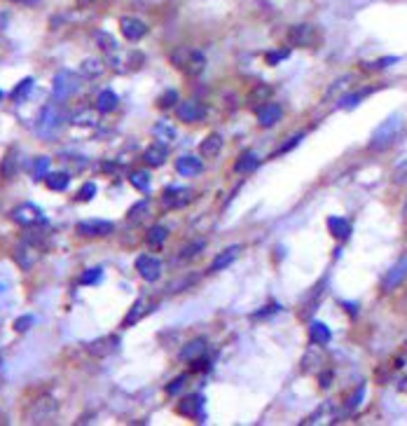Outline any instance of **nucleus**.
<instances>
[{
  "instance_id": "obj_1",
  "label": "nucleus",
  "mask_w": 407,
  "mask_h": 426,
  "mask_svg": "<svg viewBox=\"0 0 407 426\" xmlns=\"http://www.w3.org/2000/svg\"><path fill=\"white\" fill-rule=\"evenodd\" d=\"M403 131H405L403 115H391V117H386V120L379 124L375 131H372L368 148L375 150V152H382V150H386V148H391V145L396 143L400 136H403Z\"/></svg>"
},
{
  "instance_id": "obj_2",
  "label": "nucleus",
  "mask_w": 407,
  "mask_h": 426,
  "mask_svg": "<svg viewBox=\"0 0 407 426\" xmlns=\"http://www.w3.org/2000/svg\"><path fill=\"white\" fill-rule=\"evenodd\" d=\"M171 64L175 68H180V71L189 75V78H196V75H201L204 68H206V57H204V52H199V50L178 47V50L171 52Z\"/></svg>"
},
{
  "instance_id": "obj_3",
  "label": "nucleus",
  "mask_w": 407,
  "mask_h": 426,
  "mask_svg": "<svg viewBox=\"0 0 407 426\" xmlns=\"http://www.w3.org/2000/svg\"><path fill=\"white\" fill-rule=\"evenodd\" d=\"M61 124H63V110L59 108V103L52 101L40 110L38 122H35V131H38L45 141H49V138H54L59 134Z\"/></svg>"
},
{
  "instance_id": "obj_4",
  "label": "nucleus",
  "mask_w": 407,
  "mask_h": 426,
  "mask_svg": "<svg viewBox=\"0 0 407 426\" xmlns=\"http://www.w3.org/2000/svg\"><path fill=\"white\" fill-rule=\"evenodd\" d=\"M77 89H80V75L73 71H61L54 75L52 82V96L56 103H63L66 99H70Z\"/></svg>"
},
{
  "instance_id": "obj_5",
  "label": "nucleus",
  "mask_w": 407,
  "mask_h": 426,
  "mask_svg": "<svg viewBox=\"0 0 407 426\" xmlns=\"http://www.w3.org/2000/svg\"><path fill=\"white\" fill-rule=\"evenodd\" d=\"M286 40L293 47H316L321 40V33L314 24H295L288 29Z\"/></svg>"
},
{
  "instance_id": "obj_6",
  "label": "nucleus",
  "mask_w": 407,
  "mask_h": 426,
  "mask_svg": "<svg viewBox=\"0 0 407 426\" xmlns=\"http://www.w3.org/2000/svg\"><path fill=\"white\" fill-rule=\"evenodd\" d=\"M10 218L17 222V225H21V227H33V225H40V222H45V215H42L40 206L28 204V201H26V204L14 206L12 213H10Z\"/></svg>"
},
{
  "instance_id": "obj_7",
  "label": "nucleus",
  "mask_w": 407,
  "mask_h": 426,
  "mask_svg": "<svg viewBox=\"0 0 407 426\" xmlns=\"http://www.w3.org/2000/svg\"><path fill=\"white\" fill-rule=\"evenodd\" d=\"M56 410H59V405H56V401H52V398H38V401L31 405V410L26 412V417L28 422L42 424V422H49V419L56 415Z\"/></svg>"
},
{
  "instance_id": "obj_8",
  "label": "nucleus",
  "mask_w": 407,
  "mask_h": 426,
  "mask_svg": "<svg viewBox=\"0 0 407 426\" xmlns=\"http://www.w3.org/2000/svg\"><path fill=\"white\" fill-rule=\"evenodd\" d=\"M40 251L42 248H38L35 246L33 241H28V239H24L21 244H17V248H14V262L19 265L21 269L24 272H31V267L35 262H38V258H40Z\"/></svg>"
},
{
  "instance_id": "obj_9",
  "label": "nucleus",
  "mask_w": 407,
  "mask_h": 426,
  "mask_svg": "<svg viewBox=\"0 0 407 426\" xmlns=\"http://www.w3.org/2000/svg\"><path fill=\"white\" fill-rule=\"evenodd\" d=\"M194 199V190L192 187H166L164 194H161V204L166 208H182L187 206L189 201Z\"/></svg>"
},
{
  "instance_id": "obj_10",
  "label": "nucleus",
  "mask_w": 407,
  "mask_h": 426,
  "mask_svg": "<svg viewBox=\"0 0 407 426\" xmlns=\"http://www.w3.org/2000/svg\"><path fill=\"white\" fill-rule=\"evenodd\" d=\"M204 405H206V398L201 394H192V396H185L178 405V412L180 415H185L189 419H194V422H204L206 419V412H204Z\"/></svg>"
},
{
  "instance_id": "obj_11",
  "label": "nucleus",
  "mask_w": 407,
  "mask_h": 426,
  "mask_svg": "<svg viewBox=\"0 0 407 426\" xmlns=\"http://www.w3.org/2000/svg\"><path fill=\"white\" fill-rule=\"evenodd\" d=\"M119 31L129 43H138L147 36V24L138 17H122L119 19Z\"/></svg>"
},
{
  "instance_id": "obj_12",
  "label": "nucleus",
  "mask_w": 407,
  "mask_h": 426,
  "mask_svg": "<svg viewBox=\"0 0 407 426\" xmlns=\"http://www.w3.org/2000/svg\"><path fill=\"white\" fill-rule=\"evenodd\" d=\"M407 279V255L398 258V262L393 265V267L386 272V277L382 279V291L384 293H391L396 291L400 284H403Z\"/></svg>"
},
{
  "instance_id": "obj_13",
  "label": "nucleus",
  "mask_w": 407,
  "mask_h": 426,
  "mask_svg": "<svg viewBox=\"0 0 407 426\" xmlns=\"http://www.w3.org/2000/svg\"><path fill=\"white\" fill-rule=\"evenodd\" d=\"M161 262L157 260L154 255H138L136 258V272L140 274V279H145L147 284H152V281H157V279L161 277Z\"/></svg>"
},
{
  "instance_id": "obj_14",
  "label": "nucleus",
  "mask_w": 407,
  "mask_h": 426,
  "mask_svg": "<svg viewBox=\"0 0 407 426\" xmlns=\"http://www.w3.org/2000/svg\"><path fill=\"white\" fill-rule=\"evenodd\" d=\"M115 225L110 220H101V218H91V220H82L77 222V234L80 237H108Z\"/></svg>"
},
{
  "instance_id": "obj_15",
  "label": "nucleus",
  "mask_w": 407,
  "mask_h": 426,
  "mask_svg": "<svg viewBox=\"0 0 407 426\" xmlns=\"http://www.w3.org/2000/svg\"><path fill=\"white\" fill-rule=\"evenodd\" d=\"M119 349V338L117 335H105V338H98L94 342H89L87 345V352L91 356H98V359H105V356L115 354Z\"/></svg>"
},
{
  "instance_id": "obj_16",
  "label": "nucleus",
  "mask_w": 407,
  "mask_h": 426,
  "mask_svg": "<svg viewBox=\"0 0 407 426\" xmlns=\"http://www.w3.org/2000/svg\"><path fill=\"white\" fill-rule=\"evenodd\" d=\"M175 113H178V120L194 124V122H201L204 117H206V108H204L199 101L189 99V101H182L180 106L175 108Z\"/></svg>"
},
{
  "instance_id": "obj_17",
  "label": "nucleus",
  "mask_w": 407,
  "mask_h": 426,
  "mask_svg": "<svg viewBox=\"0 0 407 426\" xmlns=\"http://www.w3.org/2000/svg\"><path fill=\"white\" fill-rule=\"evenodd\" d=\"M258 124L265 129L274 127V124H279V120L283 117V108L276 106V103H262V106H258Z\"/></svg>"
},
{
  "instance_id": "obj_18",
  "label": "nucleus",
  "mask_w": 407,
  "mask_h": 426,
  "mask_svg": "<svg viewBox=\"0 0 407 426\" xmlns=\"http://www.w3.org/2000/svg\"><path fill=\"white\" fill-rule=\"evenodd\" d=\"M201 169H204V162L194 155H182L175 159V171H178V176H196V173H201Z\"/></svg>"
},
{
  "instance_id": "obj_19",
  "label": "nucleus",
  "mask_w": 407,
  "mask_h": 426,
  "mask_svg": "<svg viewBox=\"0 0 407 426\" xmlns=\"http://www.w3.org/2000/svg\"><path fill=\"white\" fill-rule=\"evenodd\" d=\"M166 157H168V145L166 143H152L150 148H147L145 152H143V159H145V164L147 166H152V169H157V166H161L166 162Z\"/></svg>"
},
{
  "instance_id": "obj_20",
  "label": "nucleus",
  "mask_w": 407,
  "mask_h": 426,
  "mask_svg": "<svg viewBox=\"0 0 407 426\" xmlns=\"http://www.w3.org/2000/svg\"><path fill=\"white\" fill-rule=\"evenodd\" d=\"M17 171H19V150L10 148L5 152L3 164H0V176H3V180H12L17 176Z\"/></svg>"
},
{
  "instance_id": "obj_21",
  "label": "nucleus",
  "mask_w": 407,
  "mask_h": 426,
  "mask_svg": "<svg viewBox=\"0 0 407 426\" xmlns=\"http://www.w3.org/2000/svg\"><path fill=\"white\" fill-rule=\"evenodd\" d=\"M147 309H150V302H147L145 298H138L136 302H133L131 307H129V314L124 317V321H122V326L124 328H131V326H136L140 319L145 317L147 314Z\"/></svg>"
},
{
  "instance_id": "obj_22",
  "label": "nucleus",
  "mask_w": 407,
  "mask_h": 426,
  "mask_svg": "<svg viewBox=\"0 0 407 426\" xmlns=\"http://www.w3.org/2000/svg\"><path fill=\"white\" fill-rule=\"evenodd\" d=\"M117 106H119V96L112 92V89H103V92L96 96V113L110 115L112 110H117Z\"/></svg>"
},
{
  "instance_id": "obj_23",
  "label": "nucleus",
  "mask_w": 407,
  "mask_h": 426,
  "mask_svg": "<svg viewBox=\"0 0 407 426\" xmlns=\"http://www.w3.org/2000/svg\"><path fill=\"white\" fill-rule=\"evenodd\" d=\"M220 150H222V136H220V134H208V136L199 143V155H201V157L213 159V157L220 155Z\"/></svg>"
},
{
  "instance_id": "obj_24",
  "label": "nucleus",
  "mask_w": 407,
  "mask_h": 426,
  "mask_svg": "<svg viewBox=\"0 0 407 426\" xmlns=\"http://www.w3.org/2000/svg\"><path fill=\"white\" fill-rule=\"evenodd\" d=\"M328 229H330V234H333L335 239L344 241V239H349V234H351V222L347 218H342V215H330V218H328Z\"/></svg>"
},
{
  "instance_id": "obj_25",
  "label": "nucleus",
  "mask_w": 407,
  "mask_h": 426,
  "mask_svg": "<svg viewBox=\"0 0 407 426\" xmlns=\"http://www.w3.org/2000/svg\"><path fill=\"white\" fill-rule=\"evenodd\" d=\"M321 363H323L321 345H314L312 349H307L305 356H302V373H316V370H321Z\"/></svg>"
},
{
  "instance_id": "obj_26",
  "label": "nucleus",
  "mask_w": 407,
  "mask_h": 426,
  "mask_svg": "<svg viewBox=\"0 0 407 426\" xmlns=\"http://www.w3.org/2000/svg\"><path fill=\"white\" fill-rule=\"evenodd\" d=\"M375 92H377L375 87H365V89H358V92H349V94L342 96L337 106H340L342 110H351V108L361 106V101L365 99V96H370V94H375Z\"/></svg>"
},
{
  "instance_id": "obj_27",
  "label": "nucleus",
  "mask_w": 407,
  "mask_h": 426,
  "mask_svg": "<svg viewBox=\"0 0 407 426\" xmlns=\"http://www.w3.org/2000/svg\"><path fill=\"white\" fill-rule=\"evenodd\" d=\"M239 251H241V246H229V248H225L222 253H218L213 258V262H211V272H220L225 267H229V265L239 258Z\"/></svg>"
},
{
  "instance_id": "obj_28",
  "label": "nucleus",
  "mask_w": 407,
  "mask_h": 426,
  "mask_svg": "<svg viewBox=\"0 0 407 426\" xmlns=\"http://www.w3.org/2000/svg\"><path fill=\"white\" fill-rule=\"evenodd\" d=\"M152 136L157 138L159 143H166V145H171L175 138H178V131H175V127L173 124H168L166 120H161V122H157L152 127Z\"/></svg>"
},
{
  "instance_id": "obj_29",
  "label": "nucleus",
  "mask_w": 407,
  "mask_h": 426,
  "mask_svg": "<svg viewBox=\"0 0 407 426\" xmlns=\"http://www.w3.org/2000/svg\"><path fill=\"white\" fill-rule=\"evenodd\" d=\"M309 335H312L314 345H321V347H326L328 342L333 340V333H330V328L323 324V321H312V326H309Z\"/></svg>"
},
{
  "instance_id": "obj_30",
  "label": "nucleus",
  "mask_w": 407,
  "mask_h": 426,
  "mask_svg": "<svg viewBox=\"0 0 407 426\" xmlns=\"http://www.w3.org/2000/svg\"><path fill=\"white\" fill-rule=\"evenodd\" d=\"M258 164H260L258 152L246 150V152H241V155H239L236 164H234V171H236V173H251V171L258 169Z\"/></svg>"
},
{
  "instance_id": "obj_31",
  "label": "nucleus",
  "mask_w": 407,
  "mask_h": 426,
  "mask_svg": "<svg viewBox=\"0 0 407 426\" xmlns=\"http://www.w3.org/2000/svg\"><path fill=\"white\" fill-rule=\"evenodd\" d=\"M206 349H208V342L204 338H196L189 342V345H185L180 356H182V361H194V359H201V356L206 354Z\"/></svg>"
},
{
  "instance_id": "obj_32",
  "label": "nucleus",
  "mask_w": 407,
  "mask_h": 426,
  "mask_svg": "<svg viewBox=\"0 0 407 426\" xmlns=\"http://www.w3.org/2000/svg\"><path fill=\"white\" fill-rule=\"evenodd\" d=\"M94 40H96V45L101 47V50L108 54V57H117V52H119V45H117V40L110 36V33H105V31H96L94 33Z\"/></svg>"
},
{
  "instance_id": "obj_33",
  "label": "nucleus",
  "mask_w": 407,
  "mask_h": 426,
  "mask_svg": "<svg viewBox=\"0 0 407 426\" xmlns=\"http://www.w3.org/2000/svg\"><path fill=\"white\" fill-rule=\"evenodd\" d=\"M45 183L49 190H56V192H63L70 183V173L68 171H54V173H47L45 176Z\"/></svg>"
},
{
  "instance_id": "obj_34",
  "label": "nucleus",
  "mask_w": 407,
  "mask_h": 426,
  "mask_svg": "<svg viewBox=\"0 0 407 426\" xmlns=\"http://www.w3.org/2000/svg\"><path fill=\"white\" fill-rule=\"evenodd\" d=\"M147 213H150V199H140V201H136V204L129 208V213H126V220H129L131 225H138L140 220L147 218Z\"/></svg>"
},
{
  "instance_id": "obj_35",
  "label": "nucleus",
  "mask_w": 407,
  "mask_h": 426,
  "mask_svg": "<svg viewBox=\"0 0 407 426\" xmlns=\"http://www.w3.org/2000/svg\"><path fill=\"white\" fill-rule=\"evenodd\" d=\"M105 66L101 59H84L82 66H80V73L84 75V78H101V75L105 73Z\"/></svg>"
},
{
  "instance_id": "obj_36",
  "label": "nucleus",
  "mask_w": 407,
  "mask_h": 426,
  "mask_svg": "<svg viewBox=\"0 0 407 426\" xmlns=\"http://www.w3.org/2000/svg\"><path fill=\"white\" fill-rule=\"evenodd\" d=\"M272 94H274V89L269 87V85H265V82H260V85H255L248 92V103H253V106H262L265 101H269L272 99Z\"/></svg>"
},
{
  "instance_id": "obj_37",
  "label": "nucleus",
  "mask_w": 407,
  "mask_h": 426,
  "mask_svg": "<svg viewBox=\"0 0 407 426\" xmlns=\"http://www.w3.org/2000/svg\"><path fill=\"white\" fill-rule=\"evenodd\" d=\"M351 75H342L340 80H335L333 85H330L328 89H326V94H323V101H333V96H340L344 89H349V85H351Z\"/></svg>"
},
{
  "instance_id": "obj_38",
  "label": "nucleus",
  "mask_w": 407,
  "mask_h": 426,
  "mask_svg": "<svg viewBox=\"0 0 407 426\" xmlns=\"http://www.w3.org/2000/svg\"><path fill=\"white\" fill-rule=\"evenodd\" d=\"M33 85H35L33 78H24V80H21L19 85L12 89V101H14V103H24V101L28 99V94H31Z\"/></svg>"
},
{
  "instance_id": "obj_39",
  "label": "nucleus",
  "mask_w": 407,
  "mask_h": 426,
  "mask_svg": "<svg viewBox=\"0 0 407 426\" xmlns=\"http://www.w3.org/2000/svg\"><path fill=\"white\" fill-rule=\"evenodd\" d=\"M129 183L140 192H150L152 178H150V173H147V171H133V173H129Z\"/></svg>"
},
{
  "instance_id": "obj_40",
  "label": "nucleus",
  "mask_w": 407,
  "mask_h": 426,
  "mask_svg": "<svg viewBox=\"0 0 407 426\" xmlns=\"http://www.w3.org/2000/svg\"><path fill=\"white\" fill-rule=\"evenodd\" d=\"M147 244H150V246H161V244H164L166 239H168V229L164 227V225H154V227H150L147 229Z\"/></svg>"
},
{
  "instance_id": "obj_41",
  "label": "nucleus",
  "mask_w": 407,
  "mask_h": 426,
  "mask_svg": "<svg viewBox=\"0 0 407 426\" xmlns=\"http://www.w3.org/2000/svg\"><path fill=\"white\" fill-rule=\"evenodd\" d=\"M70 122H73L75 127H94L96 113L91 108H84V110H80V113H75L73 117H70Z\"/></svg>"
},
{
  "instance_id": "obj_42",
  "label": "nucleus",
  "mask_w": 407,
  "mask_h": 426,
  "mask_svg": "<svg viewBox=\"0 0 407 426\" xmlns=\"http://www.w3.org/2000/svg\"><path fill=\"white\" fill-rule=\"evenodd\" d=\"M31 173H33V180H42L49 173V157H45V155H40V157H35L33 159V164H31Z\"/></svg>"
},
{
  "instance_id": "obj_43",
  "label": "nucleus",
  "mask_w": 407,
  "mask_h": 426,
  "mask_svg": "<svg viewBox=\"0 0 407 426\" xmlns=\"http://www.w3.org/2000/svg\"><path fill=\"white\" fill-rule=\"evenodd\" d=\"M180 101V96H178V92L175 89H168V92H164L157 99V106L161 108V110H168V108H175V103Z\"/></svg>"
},
{
  "instance_id": "obj_44",
  "label": "nucleus",
  "mask_w": 407,
  "mask_h": 426,
  "mask_svg": "<svg viewBox=\"0 0 407 426\" xmlns=\"http://www.w3.org/2000/svg\"><path fill=\"white\" fill-rule=\"evenodd\" d=\"M206 248V239H196L192 244H187V246L180 248V258H185V260H189V258L199 255V251Z\"/></svg>"
},
{
  "instance_id": "obj_45",
  "label": "nucleus",
  "mask_w": 407,
  "mask_h": 426,
  "mask_svg": "<svg viewBox=\"0 0 407 426\" xmlns=\"http://www.w3.org/2000/svg\"><path fill=\"white\" fill-rule=\"evenodd\" d=\"M393 64H398V57H384L379 61H365L363 71H382V68H389Z\"/></svg>"
},
{
  "instance_id": "obj_46",
  "label": "nucleus",
  "mask_w": 407,
  "mask_h": 426,
  "mask_svg": "<svg viewBox=\"0 0 407 426\" xmlns=\"http://www.w3.org/2000/svg\"><path fill=\"white\" fill-rule=\"evenodd\" d=\"M363 398H365V384H361V387H358V391H356V394L351 396L349 401H347V408H344V415H351V412H354V410H358V408H361Z\"/></svg>"
},
{
  "instance_id": "obj_47",
  "label": "nucleus",
  "mask_w": 407,
  "mask_h": 426,
  "mask_svg": "<svg viewBox=\"0 0 407 426\" xmlns=\"http://www.w3.org/2000/svg\"><path fill=\"white\" fill-rule=\"evenodd\" d=\"M145 64V54L138 50H131L126 54V71H138L140 66Z\"/></svg>"
},
{
  "instance_id": "obj_48",
  "label": "nucleus",
  "mask_w": 407,
  "mask_h": 426,
  "mask_svg": "<svg viewBox=\"0 0 407 426\" xmlns=\"http://www.w3.org/2000/svg\"><path fill=\"white\" fill-rule=\"evenodd\" d=\"M101 277H103V269H101V267H91V269H87V272H84V274L80 277V284H82V286L98 284V281H101Z\"/></svg>"
},
{
  "instance_id": "obj_49",
  "label": "nucleus",
  "mask_w": 407,
  "mask_h": 426,
  "mask_svg": "<svg viewBox=\"0 0 407 426\" xmlns=\"http://www.w3.org/2000/svg\"><path fill=\"white\" fill-rule=\"evenodd\" d=\"M33 324H35V317H33V314H26V317H19L17 321H14V331L26 333Z\"/></svg>"
},
{
  "instance_id": "obj_50",
  "label": "nucleus",
  "mask_w": 407,
  "mask_h": 426,
  "mask_svg": "<svg viewBox=\"0 0 407 426\" xmlns=\"http://www.w3.org/2000/svg\"><path fill=\"white\" fill-rule=\"evenodd\" d=\"M393 180H396L398 185L407 187V159H405V162H400V164L396 166V171H393Z\"/></svg>"
},
{
  "instance_id": "obj_51",
  "label": "nucleus",
  "mask_w": 407,
  "mask_h": 426,
  "mask_svg": "<svg viewBox=\"0 0 407 426\" xmlns=\"http://www.w3.org/2000/svg\"><path fill=\"white\" fill-rule=\"evenodd\" d=\"M288 54H291L288 50H274V52H267V54H265V61H267V64H269V66H276L279 61L288 59Z\"/></svg>"
},
{
  "instance_id": "obj_52",
  "label": "nucleus",
  "mask_w": 407,
  "mask_h": 426,
  "mask_svg": "<svg viewBox=\"0 0 407 426\" xmlns=\"http://www.w3.org/2000/svg\"><path fill=\"white\" fill-rule=\"evenodd\" d=\"M94 194H96V183H84L82 187H80V192H77V199L80 201H89V199H94Z\"/></svg>"
},
{
  "instance_id": "obj_53",
  "label": "nucleus",
  "mask_w": 407,
  "mask_h": 426,
  "mask_svg": "<svg viewBox=\"0 0 407 426\" xmlns=\"http://www.w3.org/2000/svg\"><path fill=\"white\" fill-rule=\"evenodd\" d=\"M185 384H187V375L175 377V380H173V382L166 387V394H168V396H175V394H178V391L182 389V387H185Z\"/></svg>"
},
{
  "instance_id": "obj_54",
  "label": "nucleus",
  "mask_w": 407,
  "mask_h": 426,
  "mask_svg": "<svg viewBox=\"0 0 407 426\" xmlns=\"http://www.w3.org/2000/svg\"><path fill=\"white\" fill-rule=\"evenodd\" d=\"M302 138H305V136H302V134H295V136H291V141H288V143H283V145H281V148L276 150V157H279V155H283V152H288V150H293L295 145H300V141H302Z\"/></svg>"
},
{
  "instance_id": "obj_55",
  "label": "nucleus",
  "mask_w": 407,
  "mask_h": 426,
  "mask_svg": "<svg viewBox=\"0 0 407 426\" xmlns=\"http://www.w3.org/2000/svg\"><path fill=\"white\" fill-rule=\"evenodd\" d=\"M189 363H192V373H201V370H208V361L204 359V356H201V359L189 361Z\"/></svg>"
},
{
  "instance_id": "obj_56",
  "label": "nucleus",
  "mask_w": 407,
  "mask_h": 426,
  "mask_svg": "<svg viewBox=\"0 0 407 426\" xmlns=\"http://www.w3.org/2000/svg\"><path fill=\"white\" fill-rule=\"evenodd\" d=\"M319 382H321V389H328L330 382H333V370H326V373L319 375Z\"/></svg>"
},
{
  "instance_id": "obj_57",
  "label": "nucleus",
  "mask_w": 407,
  "mask_h": 426,
  "mask_svg": "<svg viewBox=\"0 0 407 426\" xmlns=\"http://www.w3.org/2000/svg\"><path fill=\"white\" fill-rule=\"evenodd\" d=\"M7 24H10V15L5 10H0V31H5Z\"/></svg>"
},
{
  "instance_id": "obj_58",
  "label": "nucleus",
  "mask_w": 407,
  "mask_h": 426,
  "mask_svg": "<svg viewBox=\"0 0 407 426\" xmlns=\"http://www.w3.org/2000/svg\"><path fill=\"white\" fill-rule=\"evenodd\" d=\"M344 305V309H347L349 314H354V317H356V314H358V305L354 302V305H351V302H342Z\"/></svg>"
},
{
  "instance_id": "obj_59",
  "label": "nucleus",
  "mask_w": 407,
  "mask_h": 426,
  "mask_svg": "<svg viewBox=\"0 0 407 426\" xmlns=\"http://www.w3.org/2000/svg\"><path fill=\"white\" fill-rule=\"evenodd\" d=\"M94 3H98V0H77L80 8H89V5H94Z\"/></svg>"
},
{
  "instance_id": "obj_60",
  "label": "nucleus",
  "mask_w": 407,
  "mask_h": 426,
  "mask_svg": "<svg viewBox=\"0 0 407 426\" xmlns=\"http://www.w3.org/2000/svg\"><path fill=\"white\" fill-rule=\"evenodd\" d=\"M398 389L403 391V394H407V377H403V380L398 382Z\"/></svg>"
},
{
  "instance_id": "obj_61",
  "label": "nucleus",
  "mask_w": 407,
  "mask_h": 426,
  "mask_svg": "<svg viewBox=\"0 0 407 426\" xmlns=\"http://www.w3.org/2000/svg\"><path fill=\"white\" fill-rule=\"evenodd\" d=\"M10 3H17V5H35L38 0H10Z\"/></svg>"
},
{
  "instance_id": "obj_62",
  "label": "nucleus",
  "mask_w": 407,
  "mask_h": 426,
  "mask_svg": "<svg viewBox=\"0 0 407 426\" xmlns=\"http://www.w3.org/2000/svg\"><path fill=\"white\" fill-rule=\"evenodd\" d=\"M5 99V92H0V101H3Z\"/></svg>"
},
{
  "instance_id": "obj_63",
  "label": "nucleus",
  "mask_w": 407,
  "mask_h": 426,
  "mask_svg": "<svg viewBox=\"0 0 407 426\" xmlns=\"http://www.w3.org/2000/svg\"><path fill=\"white\" fill-rule=\"evenodd\" d=\"M405 220H407V204H405Z\"/></svg>"
},
{
  "instance_id": "obj_64",
  "label": "nucleus",
  "mask_w": 407,
  "mask_h": 426,
  "mask_svg": "<svg viewBox=\"0 0 407 426\" xmlns=\"http://www.w3.org/2000/svg\"><path fill=\"white\" fill-rule=\"evenodd\" d=\"M0 384H3V373H0Z\"/></svg>"
}]
</instances>
